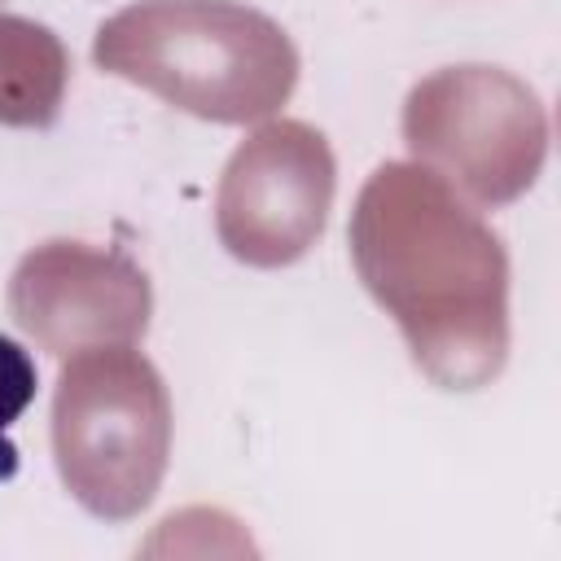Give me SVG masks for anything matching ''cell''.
Returning <instances> with one entry per match:
<instances>
[{"label":"cell","instance_id":"1","mask_svg":"<svg viewBox=\"0 0 561 561\" xmlns=\"http://www.w3.org/2000/svg\"><path fill=\"white\" fill-rule=\"evenodd\" d=\"M351 263L443 390H478L508 359V250L430 167L381 162L351 210Z\"/></svg>","mask_w":561,"mask_h":561},{"label":"cell","instance_id":"2","mask_svg":"<svg viewBox=\"0 0 561 561\" xmlns=\"http://www.w3.org/2000/svg\"><path fill=\"white\" fill-rule=\"evenodd\" d=\"M92 61L206 123L272 118L298 88V48L241 0H136L101 22Z\"/></svg>","mask_w":561,"mask_h":561},{"label":"cell","instance_id":"3","mask_svg":"<svg viewBox=\"0 0 561 561\" xmlns=\"http://www.w3.org/2000/svg\"><path fill=\"white\" fill-rule=\"evenodd\" d=\"M171 456V394L131 346H92L61 364L53 390V460L66 491L105 522L153 504Z\"/></svg>","mask_w":561,"mask_h":561},{"label":"cell","instance_id":"4","mask_svg":"<svg viewBox=\"0 0 561 561\" xmlns=\"http://www.w3.org/2000/svg\"><path fill=\"white\" fill-rule=\"evenodd\" d=\"M403 145L456 193L504 206L548 158V114L530 83L500 66H443L403 101Z\"/></svg>","mask_w":561,"mask_h":561},{"label":"cell","instance_id":"5","mask_svg":"<svg viewBox=\"0 0 561 561\" xmlns=\"http://www.w3.org/2000/svg\"><path fill=\"white\" fill-rule=\"evenodd\" d=\"M333 193L337 162L324 131L302 118H272L232 149L219 175V245L245 267H285L320 241Z\"/></svg>","mask_w":561,"mask_h":561},{"label":"cell","instance_id":"6","mask_svg":"<svg viewBox=\"0 0 561 561\" xmlns=\"http://www.w3.org/2000/svg\"><path fill=\"white\" fill-rule=\"evenodd\" d=\"M9 311L35 346L70 359L92 346H131L145 337L153 289L127 250L57 237L18 259Z\"/></svg>","mask_w":561,"mask_h":561},{"label":"cell","instance_id":"7","mask_svg":"<svg viewBox=\"0 0 561 561\" xmlns=\"http://www.w3.org/2000/svg\"><path fill=\"white\" fill-rule=\"evenodd\" d=\"M66 79V44L31 18L0 13V123L48 127L61 114Z\"/></svg>","mask_w":561,"mask_h":561},{"label":"cell","instance_id":"8","mask_svg":"<svg viewBox=\"0 0 561 561\" xmlns=\"http://www.w3.org/2000/svg\"><path fill=\"white\" fill-rule=\"evenodd\" d=\"M35 386H39L35 359H31L13 337L0 333V434L31 408Z\"/></svg>","mask_w":561,"mask_h":561},{"label":"cell","instance_id":"9","mask_svg":"<svg viewBox=\"0 0 561 561\" xmlns=\"http://www.w3.org/2000/svg\"><path fill=\"white\" fill-rule=\"evenodd\" d=\"M13 473H18V447L0 434V482H9Z\"/></svg>","mask_w":561,"mask_h":561}]
</instances>
